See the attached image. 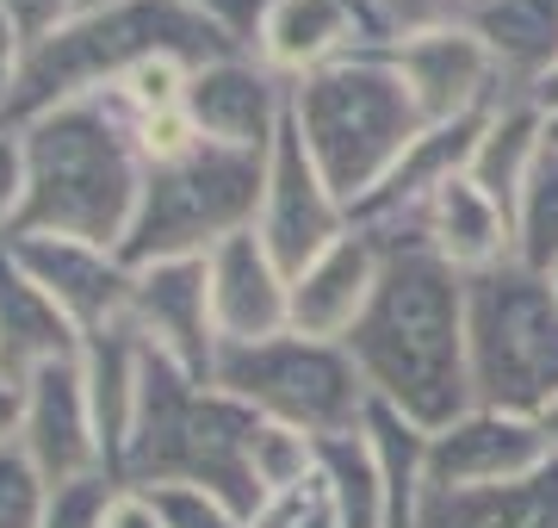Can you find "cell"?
<instances>
[{
    "instance_id": "obj_2",
    "label": "cell",
    "mask_w": 558,
    "mask_h": 528,
    "mask_svg": "<svg viewBox=\"0 0 558 528\" xmlns=\"http://www.w3.org/2000/svg\"><path fill=\"white\" fill-rule=\"evenodd\" d=\"M20 143H25V205L13 237H69V243H100L124 255L149 168H143L131 119L119 106L106 94L57 106L44 119H25Z\"/></svg>"
},
{
    "instance_id": "obj_4",
    "label": "cell",
    "mask_w": 558,
    "mask_h": 528,
    "mask_svg": "<svg viewBox=\"0 0 558 528\" xmlns=\"http://www.w3.org/2000/svg\"><path fill=\"white\" fill-rule=\"evenodd\" d=\"M260 417L242 410L230 392L205 386L193 373H180L174 361L149 355L143 367V405L137 429L124 447L119 485H199L223 504H236L242 516L260 509L255 472H248V447H255Z\"/></svg>"
},
{
    "instance_id": "obj_42",
    "label": "cell",
    "mask_w": 558,
    "mask_h": 528,
    "mask_svg": "<svg viewBox=\"0 0 558 528\" xmlns=\"http://www.w3.org/2000/svg\"><path fill=\"white\" fill-rule=\"evenodd\" d=\"M527 100H534L539 112H553V106H558V69H553V75H546V82L534 87V94H527Z\"/></svg>"
},
{
    "instance_id": "obj_18",
    "label": "cell",
    "mask_w": 558,
    "mask_h": 528,
    "mask_svg": "<svg viewBox=\"0 0 558 528\" xmlns=\"http://www.w3.org/2000/svg\"><path fill=\"white\" fill-rule=\"evenodd\" d=\"M484 112L478 119H453V124H422V137L398 156V168L385 175L366 200L354 205V224L373 237H398L422 218V205L435 200L440 187H453L472 175V149H478Z\"/></svg>"
},
{
    "instance_id": "obj_16",
    "label": "cell",
    "mask_w": 558,
    "mask_h": 528,
    "mask_svg": "<svg viewBox=\"0 0 558 528\" xmlns=\"http://www.w3.org/2000/svg\"><path fill=\"white\" fill-rule=\"evenodd\" d=\"M7 249L20 255V267L44 286V299L87 336L124 324V305H131V274L137 267L124 262L119 249L100 243H69V237H7Z\"/></svg>"
},
{
    "instance_id": "obj_40",
    "label": "cell",
    "mask_w": 558,
    "mask_h": 528,
    "mask_svg": "<svg viewBox=\"0 0 558 528\" xmlns=\"http://www.w3.org/2000/svg\"><path fill=\"white\" fill-rule=\"evenodd\" d=\"M20 417H25V386L13 373H0V442H20Z\"/></svg>"
},
{
    "instance_id": "obj_24",
    "label": "cell",
    "mask_w": 558,
    "mask_h": 528,
    "mask_svg": "<svg viewBox=\"0 0 558 528\" xmlns=\"http://www.w3.org/2000/svg\"><path fill=\"white\" fill-rule=\"evenodd\" d=\"M546 163V112L527 94H509L484 112L478 149H472V181L497 205H515V193L534 181V168Z\"/></svg>"
},
{
    "instance_id": "obj_31",
    "label": "cell",
    "mask_w": 558,
    "mask_h": 528,
    "mask_svg": "<svg viewBox=\"0 0 558 528\" xmlns=\"http://www.w3.org/2000/svg\"><path fill=\"white\" fill-rule=\"evenodd\" d=\"M373 13H379V25H385V44H391V38H416V32L472 25L478 0H373Z\"/></svg>"
},
{
    "instance_id": "obj_41",
    "label": "cell",
    "mask_w": 558,
    "mask_h": 528,
    "mask_svg": "<svg viewBox=\"0 0 558 528\" xmlns=\"http://www.w3.org/2000/svg\"><path fill=\"white\" fill-rule=\"evenodd\" d=\"M534 429L546 435V447H553V460H558V392H553V398H546V405L534 410Z\"/></svg>"
},
{
    "instance_id": "obj_43",
    "label": "cell",
    "mask_w": 558,
    "mask_h": 528,
    "mask_svg": "<svg viewBox=\"0 0 558 528\" xmlns=\"http://www.w3.org/2000/svg\"><path fill=\"white\" fill-rule=\"evenodd\" d=\"M546 156H558V106L546 112Z\"/></svg>"
},
{
    "instance_id": "obj_8",
    "label": "cell",
    "mask_w": 558,
    "mask_h": 528,
    "mask_svg": "<svg viewBox=\"0 0 558 528\" xmlns=\"http://www.w3.org/2000/svg\"><path fill=\"white\" fill-rule=\"evenodd\" d=\"M211 386L230 392L242 410H255L260 423H292L317 442L360 429L373 410V392L348 343H317L299 329H279L267 343H230L218 355Z\"/></svg>"
},
{
    "instance_id": "obj_35",
    "label": "cell",
    "mask_w": 558,
    "mask_h": 528,
    "mask_svg": "<svg viewBox=\"0 0 558 528\" xmlns=\"http://www.w3.org/2000/svg\"><path fill=\"white\" fill-rule=\"evenodd\" d=\"M248 528H341L329 497L317 485L311 491H292V497H267V504L248 516Z\"/></svg>"
},
{
    "instance_id": "obj_7",
    "label": "cell",
    "mask_w": 558,
    "mask_h": 528,
    "mask_svg": "<svg viewBox=\"0 0 558 528\" xmlns=\"http://www.w3.org/2000/svg\"><path fill=\"white\" fill-rule=\"evenodd\" d=\"M465 367L472 405L534 417L558 392V292L546 274L497 267L465 280Z\"/></svg>"
},
{
    "instance_id": "obj_22",
    "label": "cell",
    "mask_w": 558,
    "mask_h": 528,
    "mask_svg": "<svg viewBox=\"0 0 558 528\" xmlns=\"http://www.w3.org/2000/svg\"><path fill=\"white\" fill-rule=\"evenodd\" d=\"M143 367H149V348L131 324H112L100 336L81 343V380H87V398H94V423H100V447H106V472L119 485L124 447H131V429H137V405H143Z\"/></svg>"
},
{
    "instance_id": "obj_26",
    "label": "cell",
    "mask_w": 558,
    "mask_h": 528,
    "mask_svg": "<svg viewBox=\"0 0 558 528\" xmlns=\"http://www.w3.org/2000/svg\"><path fill=\"white\" fill-rule=\"evenodd\" d=\"M373 460H379L385 479V509H391V528H416L422 504H428V429L398 417V410L373 405L366 423H360Z\"/></svg>"
},
{
    "instance_id": "obj_45",
    "label": "cell",
    "mask_w": 558,
    "mask_h": 528,
    "mask_svg": "<svg viewBox=\"0 0 558 528\" xmlns=\"http://www.w3.org/2000/svg\"><path fill=\"white\" fill-rule=\"evenodd\" d=\"M553 292H558V267H553Z\"/></svg>"
},
{
    "instance_id": "obj_14",
    "label": "cell",
    "mask_w": 558,
    "mask_h": 528,
    "mask_svg": "<svg viewBox=\"0 0 558 528\" xmlns=\"http://www.w3.org/2000/svg\"><path fill=\"white\" fill-rule=\"evenodd\" d=\"M20 447L38 460L50 485H81V479H112L106 472L100 423H94V398L75 361H50L25 380V417H20Z\"/></svg>"
},
{
    "instance_id": "obj_38",
    "label": "cell",
    "mask_w": 558,
    "mask_h": 528,
    "mask_svg": "<svg viewBox=\"0 0 558 528\" xmlns=\"http://www.w3.org/2000/svg\"><path fill=\"white\" fill-rule=\"evenodd\" d=\"M25 57H32V44L0 20V124H13V100H20V82H25Z\"/></svg>"
},
{
    "instance_id": "obj_12",
    "label": "cell",
    "mask_w": 558,
    "mask_h": 528,
    "mask_svg": "<svg viewBox=\"0 0 558 528\" xmlns=\"http://www.w3.org/2000/svg\"><path fill=\"white\" fill-rule=\"evenodd\" d=\"M186 119L199 124V137L218 143V149L267 156L279 143V131L292 124V87L279 82L267 62L248 57V50H230V57L193 69Z\"/></svg>"
},
{
    "instance_id": "obj_19",
    "label": "cell",
    "mask_w": 558,
    "mask_h": 528,
    "mask_svg": "<svg viewBox=\"0 0 558 528\" xmlns=\"http://www.w3.org/2000/svg\"><path fill=\"white\" fill-rule=\"evenodd\" d=\"M205 274H211V317H218L223 348L267 343L279 329H292V274L274 262V249L260 243L255 230L211 249Z\"/></svg>"
},
{
    "instance_id": "obj_34",
    "label": "cell",
    "mask_w": 558,
    "mask_h": 528,
    "mask_svg": "<svg viewBox=\"0 0 558 528\" xmlns=\"http://www.w3.org/2000/svg\"><path fill=\"white\" fill-rule=\"evenodd\" d=\"M180 7H193V13H199L211 32H223L236 50H255V32H260V20H267L274 0H180Z\"/></svg>"
},
{
    "instance_id": "obj_15",
    "label": "cell",
    "mask_w": 558,
    "mask_h": 528,
    "mask_svg": "<svg viewBox=\"0 0 558 528\" xmlns=\"http://www.w3.org/2000/svg\"><path fill=\"white\" fill-rule=\"evenodd\" d=\"M379 44H385V25L366 0H274L248 57L267 62L286 87H299L323 69H336L341 57L379 50Z\"/></svg>"
},
{
    "instance_id": "obj_32",
    "label": "cell",
    "mask_w": 558,
    "mask_h": 528,
    "mask_svg": "<svg viewBox=\"0 0 558 528\" xmlns=\"http://www.w3.org/2000/svg\"><path fill=\"white\" fill-rule=\"evenodd\" d=\"M149 497H156L168 528H248V516L236 504H223V497H211L199 485H149Z\"/></svg>"
},
{
    "instance_id": "obj_23",
    "label": "cell",
    "mask_w": 558,
    "mask_h": 528,
    "mask_svg": "<svg viewBox=\"0 0 558 528\" xmlns=\"http://www.w3.org/2000/svg\"><path fill=\"white\" fill-rule=\"evenodd\" d=\"M472 38L490 50L509 94H534L558 69V0H478Z\"/></svg>"
},
{
    "instance_id": "obj_6",
    "label": "cell",
    "mask_w": 558,
    "mask_h": 528,
    "mask_svg": "<svg viewBox=\"0 0 558 528\" xmlns=\"http://www.w3.org/2000/svg\"><path fill=\"white\" fill-rule=\"evenodd\" d=\"M260 193H267V156H242L218 143H199L186 163L149 168L124 237V262H205L230 237L255 230Z\"/></svg>"
},
{
    "instance_id": "obj_33",
    "label": "cell",
    "mask_w": 558,
    "mask_h": 528,
    "mask_svg": "<svg viewBox=\"0 0 558 528\" xmlns=\"http://www.w3.org/2000/svg\"><path fill=\"white\" fill-rule=\"evenodd\" d=\"M112 479H81V485H57L44 528H106V504H112Z\"/></svg>"
},
{
    "instance_id": "obj_5",
    "label": "cell",
    "mask_w": 558,
    "mask_h": 528,
    "mask_svg": "<svg viewBox=\"0 0 558 528\" xmlns=\"http://www.w3.org/2000/svg\"><path fill=\"white\" fill-rule=\"evenodd\" d=\"M292 131L354 212L422 137V112L379 44V50H354L336 69L292 87Z\"/></svg>"
},
{
    "instance_id": "obj_13",
    "label": "cell",
    "mask_w": 558,
    "mask_h": 528,
    "mask_svg": "<svg viewBox=\"0 0 558 528\" xmlns=\"http://www.w3.org/2000/svg\"><path fill=\"white\" fill-rule=\"evenodd\" d=\"M391 69L403 75L410 100H416L422 124H453V119H478L497 100H509L497 62L472 38V25L453 32H416V38H391L385 44Z\"/></svg>"
},
{
    "instance_id": "obj_3",
    "label": "cell",
    "mask_w": 558,
    "mask_h": 528,
    "mask_svg": "<svg viewBox=\"0 0 558 528\" xmlns=\"http://www.w3.org/2000/svg\"><path fill=\"white\" fill-rule=\"evenodd\" d=\"M236 44L211 32V25L180 7V0H112V7H94V13H75L69 25H57L50 38L32 44L25 57V82L20 100H13V124L44 119L57 106L94 100L112 82H124L137 62L149 57H174L186 69H205V62L230 57Z\"/></svg>"
},
{
    "instance_id": "obj_44",
    "label": "cell",
    "mask_w": 558,
    "mask_h": 528,
    "mask_svg": "<svg viewBox=\"0 0 558 528\" xmlns=\"http://www.w3.org/2000/svg\"><path fill=\"white\" fill-rule=\"evenodd\" d=\"M94 7H112V0H75V13H94Z\"/></svg>"
},
{
    "instance_id": "obj_25",
    "label": "cell",
    "mask_w": 558,
    "mask_h": 528,
    "mask_svg": "<svg viewBox=\"0 0 558 528\" xmlns=\"http://www.w3.org/2000/svg\"><path fill=\"white\" fill-rule=\"evenodd\" d=\"M416 528H558V460L521 485L428 491Z\"/></svg>"
},
{
    "instance_id": "obj_17",
    "label": "cell",
    "mask_w": 558,
    "mask_h": 528,
    "mask_svg": "<svg viewBox=\"0 0 558 528\" xmlns=\"http://www.w3.org/2000/svg\"><path fill=\"white\" fill-rule=\"evenodd\" d=\"M379 267H385V243L373 230H348L336 243L311 255L292 274V329L317 336V343H348L354 324L366 317L373 292H379Z\"/></svg>"
},
{
    "instance_id": "obj_21",
    "label": "cell",
    "mask_w": 558,
    "mask_h": 528,
    "mask_svg": "<svg viewBox=\"0 0 558 528\" xmlns=\"http://www.w3.org/2000/svg\"><path fill=\"white\" fill-rule=\"evenodd\" d=\"M75 355H81V329L44 299V286L0 243V373H13L25 386L38 367L75 361Z\"/></svg>"
},
{
    "instance_id": "obj_27",
    "label": "cell",
    "mask_w": 558,
    "mask_h": 528,
    "mask_svg": "<svg viewBox=\"0 0 558 528\" xmlns=\"http://www.w3.org/2000/svg\"><path fill=\"white\" fill-rule=\"evenodd\" d=\"M317 491L329 497V509H336L341 528H391L379 460H373V447H366L360 429L317 442Z\"/></svg>"
},
{
    "instance_id": "obj_46",
    "label": "cell",
    "mask_w": 558,
    "mask_h": 528,
    "mask_svg": "<svg viewBox=\"0 0 558 528\" xmlns=\"http://www.w3.org/2000/svg\"><path fill=\"white\" fill-rule=\"evenodd\" d=\"M366 7H373V0H366Z\"/></svg>"
},
{
    "instance_id": "obj_11",
    "label": "cell",
    "mask_w": 558,
    "mask_h": 528,
    "mask_svg": "<svg viewBox=\"0 0 558 528\" xmlns=\"http://www.w3.org/2000/svg\"><path fill=\"white\" fill-rule=\"evenodd\" d=\"M546 467H553V447L521 410L472 405L428 435V491H497Z\"/></svg>"
},
{
    "instance_id": "obj_30",
    "label": "cell",
    "mask_w": 558,
    "mask_h": 528,
    "mask_svg": "<svg viewBox=\"0 0 558 528\" xmlns=\"http://www.w3.org/2000/svg\"><path fill=\"white\" fill-rule=\"evenodd\" d=\"M57 485L38 472V460L20 442H0V528H44Z\"/></svg>"
},
{
    "instance_id": "obj_1",
    "label": "cell",
    "mask_w": 558,
    "mask_h": 528,
    "mask_svg": "<svg viewBox=\"0 0 558 528\" xmlns=\"http://www.w3.org/2000/svg\"><path fill=\"white\" fill-rule=\"evenodd\" d=\"M379 292L348 336V355H354L373 405L398 410L435 435L459 410H472L465 274H453L422 237H379Z\"/></svg>"
},
{
    "instance_id": "obj_29",
    "label": "cell",
    "mask_w": 558,
    "mask_h": 528,
    "mask_svg": "<svg viewBox=\"0 0 558 528\" xmlns=\"http://www.w3.org/2000/svg\"><path fill=\"white\" fill-rule=\"evenodd\" d=\"M248 472H255L260 504L267 497H292V491L317 485V435H304L292 423H260L255 447H248Z\"/></svg>"
},
{
    "instance_id": "obj_37",
    "label": "cell",
    "mask_w": 558,
    "mask_h": 528,
    "mask_svg": "<svg viewBox=\"0 0 558 528\" xmlns=\"http://www.w3.org/2000/svg\"><path fill=\"white\" fill-rule=\"evenodd\" d=\"M0 20L13 25L25 44H38V38H50L57 25L75 20V0H0Z\"/></svg>"
},
{
    "instance_id": "obj_39",
    "label": "cell",
    "mask_w": 558,
    "mask_h": 528,
    "mask_svg": "<svg viewBox=\"0 0 558 528\" xmlns=\"http://www.w3.org/2000/svg\"><path fill=\"white\" fill-rule=\"evenodd\" d=\"M106 528H168V523H161V509H156L149 491L119 485L112 491V504H106Z\"/></svg>"
},
{
    "instance_id": "obj_9",
    "label": "cell",
    "mask_w": 558,
    "mask_h": 528,
    "mask_svg": "<svg viewBox=\"0 0 558 528\" xmlns=\"http://www.w3.org/2000/svg\"><path fill=\"white\" fill-rule=\"evenodd\" d=\"M348 230H354L348 200L329 187V175L311 163L304 137L286 124L279 143L267 149V193H260L255 237L274 249V262L286 267V274H299L311 255H323V249L336 243V237H348Z\"/></svg>"
},
{
    "instance_id": "obj_10",
    "label": "cell",
    "mask_w": 558,
    "mask_h": 528,
    "mask_svg": "<svg viewBox=\"0 0 558 528\" xmlns=\"http://www.w3.org/2000/svg\"><path fill=\"white\" fill-rule=\"evenodd\" d=\"M124 324L143 336L149 355L174 361L180 373H193L211 386L223 355L218 317H211V274L205 262H149L131 274V305H124Z\"/></svg>"
},
{
    "instance_id": "obj_36",
    "label": "cell",
    "mask_w": 558,
    "mask_h": 528,
    "mask_svg": "<svg viewBox=\"0 0 558 528\" xmlns=\"http://www.w3.org/2000/svg\"><path fill=\"white\" fill-rule=\"evenodd\" d=\"M20 205H25V143L20 124H0V243L13 237Z\"/></svg>"
},
{
    "instance_id": "obj_20",
    "label": "cell",
    "mask_w": 558,
    "mask_h": 528,
    "mask_svg": "<svg viewBox=\"0 0 558 528\" xmlns=\"http://www.w3.org/2000/svg\"><path fill=\"white\" fill-rule=\"evenodd\" d=\"M398 237H422V243L435 249L440 262L465 274V280H478V274H497V267L515 262V237H509V205H497L484 193L472 175L453 187H440L435 200L422 205V218Z\"/></svg>"
},
{
    "instance_id": "obj_28",
    "label": "cell",
    "mask_w": 558,
    "mask_h": 528,
    "mask_svg": "<svg viewBox=\"0 0 558 528\" xmlns=\"http://www.w3.org/2000/svg\"><path fill=\"white\" fill-rule=\"evenodd\" d=\"M509 237H515V267L553 280V267H558V156H546L534 168V181L515 193Z\"/></svg>"
}]
</instances>
